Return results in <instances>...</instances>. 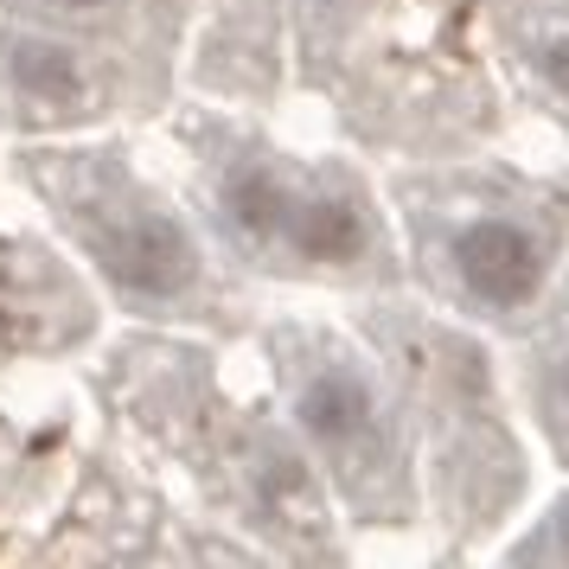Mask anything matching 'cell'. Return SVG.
Here are the masks:
<instances>
[{
  "instance_id": "9",
  "label": "cell",
  "mask_w": 569,
  "mask_h": 569,
  "mask_svg": "<svg viewBox=\"0 0 569 569\" xmlns=\"http://www.w3.org/2000/svg\"><path fill=\"white\" fill-rule=\"evenodd\" d=\"M563 397H569V365H563Z\"/></svg>"
},
{
  "instance_id": "7",
  "label": "cell",
  "mask_w": 569,
  "mask_h": 569,
  "mask_svg": "<svg viewBox=\"0 0 569 569\" xmlns=\"http://www.w3.org/2000/svg\"><path fill=\"white\" fill-rule=\"evenodd\" d=\"M538 71H543V83H550V90H563V97H569V32H557V39H543Z\"/></svg>"
},
{
  "instance_id": "8",
  "label": "cell",
  "mask_w": 569,
  "mask_h": 569,
  "mask_svg": "<svg viewBox=\"0 0 569 569\" xmlns=\"http://www.w3.org/2000/svg\"><path fill=\"white\" fill-rule=\"evenodd\" d=\"M58 7H103V0H58Z\"/></svg>"
},
{
  "instance_id": "3",
  "label": "cell",
  "mask_w": 569,
  "mask_h": 569,
  "mask_svg": "<svg viewBox=\"0 0 569 569\" xmlns=\"http://www.w3.org/2000/svg\"><path fill=\"white\" fill-rule=\"evenodd\" d=\"M295 211H301V192L282 173H269V167H243L224 186V218H231V231L243 243H276V237H288L295 231Z\"/></svg>"
},
{
  "instance_id": "6",
  "label": "cell",
  "mask_w": 569,
  "mask_h": 569,
  "mask_svg": "<svg viewBox=\"0 0 569 569\" xmlns=\"http://www.w3.org/2000/svg\"><path fill=\"white\" fill-rule=\"evenodd\" d=\"M13 83L32 90V97H46V103H64L78 90V58L64 46H52V39H20L13 46Z\"/></svg>"
},
{
  "instance_id": "2",
  "label": "cell",
  "mask_w": 569,
  "mask_h": 569,
  "mask_svg": "<svg viewBox=\"0 0 569 569\" xmlns=\"http://www.w3.org/2000/svg\"><path fill=\"white\" fill-rule=\"evenodd\" d=\"M455 276L480 308H518L543 276V250L518 218H473L455 237Z\"/></svg>"
},
{
  "instance_id": "5",
  "label": "cell",
  "mask_w": 569,
  "mask_h": 569,
  "mask_svg": "<svg viewBox=\"0 0 569 569\" xmlns=\"http://www.w3.org/2000/svg\"><path fill=\"white\" fill-rule=\"evenodd\" d=\"M301 422H308L313 441H327V448H346V441H359L371 429V390L352 378V371H327V378H313L301 390Z\"/></svg>"
},
{
  "instance_id": "4",
  "label": "cell",
  "mask_w": 569,
  "mask_h": 569,
  "mask_svg": "<svg viewBox=\"0 0 569 569\" xmlns=\"http://www.w3.org/2000/svg\"><path fill=\"white\" fill-rule=\"evenodd\" d=\"M295 250L308 262H352L365 257V243H371V231H365V211L346 199V192H327V199H301V211H295Z\"/></svg>"
},
{
  "instance_id": "1",
  "label": "cell",
  "mask_w": 569,
  "mask_h": 569,
  "mask_svg": "<svg viewBox=\"0 0 569 569\" xmlns=\"http://www.w3.org/2000/svg\"><path fill=\"white\" fill-rule=\"evenodd\" d=\"M90 250L103 257L109 282L129 288V295H173L199 276V257H192V237L160 218V211H122V218H103Z\"/></svg>"
}]
</instances>
